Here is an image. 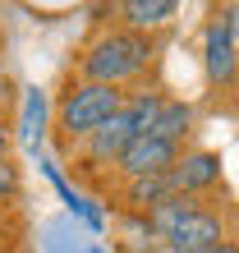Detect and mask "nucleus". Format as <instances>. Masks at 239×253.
<instances>
[{
  "label": "nucleus",
  "mask_w": 239,
  "mask_h": 253,
  "mask_svg": "<svg viewBox=\"0 0 239 253\" xmlns=\"http://www.w3.org/2000/svg\"><path fill=\"white\" fill-rule=\"evenodd\" d=\"M152 60H157V37H143V33L120 28V23H106L83 42L79 60H74V79L129 92V83H138L152 69Z\"/></svg>",
  "instance_id": "obj_1"
},
{
  "label": "nucleus",
  "mask_w": 239,
  "mask_h": 253,
  "mask_svg": "<svg viewBox=\"0 0 239 253\" xmlns=\"http://www.w3.org/2000/svg\"><path fill=\"white\" fill-rule=\"evenodd\" d=\"M124 97L129 92H120V87L87 83V79H74V74H69V83L60 87V97L51 101V129H55L60 152L74 157L101 125L124 111Z\"/></svg>",
  "instance_id": "obj_2"
},
{
  "label": "nucleus",
  "mask_w": 239,
  "mask_h": 253,
  "mask_svg": "<svg viewBox=\"0 0 239 253\" xmlns=\"http://www.w3.org/2000/svg\"><path fill=\"white\" fill-rule=\"evenodd\" d=\"M138 138V129H133V120L124 111L115 115V120H106L92 138H87L79 152H74V170L87 175V180H111L115 166H120V157L129 152V143Z\"/></svg>",
  "instance_id": "obj_3"
},
{
  "label": "nucleus",
  "mask_w": 239,
  "mask_h": 253,
  "mask_svg": "<svg viewBox=\"0 0 239 253\" xmlns=\"http://www.w3.org/2000/svg\"><path fill=\"white\" fill-rule=\"evenodd\" d=\"M221 180H226V166H221V152H212V147H184L170 170V184L184 198H207L221 189Z\"/></svg>",
  "instance_id": "obj_4"
},
{
  "label": "nucleus",
  "mask_w": 239,
  "mask_h": 253,
  "mask_svg": "<svg viewBox=\"0 0 239 253\" xmlns=\"http://www.w3.org/2000/svg\"><path fill=\"white\" fill-rule=\"evenodd\" d=\"M202 69L221 87H230L239 79V51H235V19L230 14H216L207 23V33H202Z\"/></svg>",
  "instance_id": "obj_5"
},
{
  "label": "nucleus",
  "mask_w": 239,
  "mask_h": 253,
  "mask_svg": "<svg viewBox=\"0 0 239 253\" xmlns=\"http://www.w3.org/2000/svg\"><path fill=\"white\" fill-rule=\"evenodd\" d=\"M184 147H175L166 138H157V133H143V138H133L129 143V152L120 157V166H115V180H143V175H170L175 170V161Z\"/></svg>",
  "instance_id": "obj_6"
},
{
  "label": "nucleus",
  "mask_w": 239,
  "mask_h": 253,
  "mask_svg": "<svg viewBox=\"0 0 239 253\" xmlns=\"http://www.w3.org/2000/svg\"><path fill=\"white\" fill-rule=\"evenodd\" d=\"M221 240H230L221 207L198 203V207H193V212H189V216L170 230V240H166V244H170L175 253H207V249H212V244H221Z\"/></svg>",
  "instance_id": "obj_7"
},
{
  "label": "nucleus",
  "mask_w": 239,
  "mask_h": 253,
  "mask_svg": "<svg viewBox=\"0 0 239 253\" xmlns=\"http://www.w3.org/2000/svg\"><path fill=\"white\" fill-rule=\"evenodd\" d=\"M179 19V5L175 0H124L115 5V23L129 28V33H143V37H157Z\"/></svg>",
  "instance_id": "obj_8"
},
{
  "label": "nucleus",
  "mask_w": 239,
  "mask_h": 253,
  "mask_svg": "<svg viewBox=\"0 0 239 253\" xmlns=\"http://www.w3.org/2000/svg\"><path fill=\"white\" fill-rule=\"evenodd\" d=\"M193 129H198V106L184 101V97H166V106H161L152 133H157V138H166V143H175V147H184Z\"/></svg>",
  "instance_id": "obj_9"
},
{
  "label": "nucleus",
  "mask_w": 239,
  "mask_h": 253,
  "mask_svg": "<svg viewBox=\"0 0 239 253\" xmlns=\"http://www.w3.org/2000/svg\"><path fill=\"white\" fill-rule=\"evenodd\" d=\"M198 203H207V198H184V193H170L161 207H152V212H147V230H152V240H157V244H166V240H170V230H175V226H179V221H184Z\"/></svg>",
  "instance_id": "obj_10"
},
{
  "label": "nucleus",
  "mask_w": 239,
  "mask_h": 253,
  "mask_svg": "<svg viewBox=\"0 0 239 253\" xmlns=\"http://www.w3.org/2000/svg\"><path fill=\"white\" fill-rule=\"evenodd\" d=\"M46 111H51V101L41 87H23V129H19V138L28 152H37L41 138H46Z\"/></svg>",
  "instance_id": "obj_11"
},
{
  "label": "nucleus",
  "mask_w": 239,
  "mask_h": 253,
  "mask_svg": "<svg viewBox=\"0 0 239 253\" xmlns=\"http://www.w3.org/2000/svg\"><path fill=\"white\" fill-rule=\"evenodd\" d=\"M161 106H166V92H157V87H138V92H129V97H124V115L133 120L138 138H143V133H152Z\"/></svg>",
  "instance_id": "obj_12"
},
{
  "label": "nucleus",
  "mask_w": 239,
  "mask_h": 253,
  "mask_svg": "<svg viewBox=\"0 0 239 253\" xmlns=\"http://www.w3.org/2000/svg\"><path fill=\"white\" fill-rule=\"evenodd\" d=\"M19 193H23V170L14 161H0V207L19 203Z\"/></svg>",
  "instance_id": "obj_13"
},
{
  "label": "nucleus",
  "mask_w": 239,
  "mask_h": 253,
  "mask_svg": "<svg viewBox=\"0 0 239 253\" xmlns=\"http://www.w3.org/2000/svg\"><path fill=\"white\" fill-rule=\"evenodd\" d=\"M9 106H14V74L5 69V60H0V120L9 115Z\"/></svg>",
  "instance_id": "obj_14"
},
{
  "label": "nucleus",
  "mask_w": 239,
  "mask_h": 253,
  "mask_svg": "<svg viewBox=\"0 0 239 253\" xmlns=\"http://www.w3.org/2000/svg\"><path fill=\"white\" fill-rule=\"evenodd\" d=\"M9 147H14V133H9V120H0V161H9Z\"/></svg>",
  "instance_id": "obj_15"
},
{
  "label": "nucleus",
  "mask_w": 239,
  "mask_h": 253,
  "mask_svg": "<svg viewBox=\"0 0 239 253\" xmlns=\"http://www.w3.org/2000/svg\"><path fill=\"white\" fill-rule=\"evenodd\" d=\"M207 253H239V240H221V244H212Z\"/></svg>",
  "instance_id": "obj_16"
},
{
  "label": "nucleus",
  "mask_w": 239,
  "mask_h": 253,
  "mask_svg": "<svg viewBox=\"0 0 239 253\" xmlns=\"http://www.w3.org/2000/svg\"><path fill=\"white\" fill-rule=\"evenodd\" d=\"M143 253H175L170 244H152V249H143Z\"/></svg>",
  "instance_id": "obj_17"
},
{
  "label": "nucleus",
  "mask_w": 239,
  "mask_h": 253,
  "mask_svg": "<svg viewBox=\"0 0 239 253\" xmlns=\"http://www.w3.org/2000/svg\"><path fill=\"white\" fill-rule=\"evenodd\" d=\"M87 253H106V249H101V244H92V249H87Z\"/></svg>",
  "instance_id": "obj_18"
}]
</instances>
